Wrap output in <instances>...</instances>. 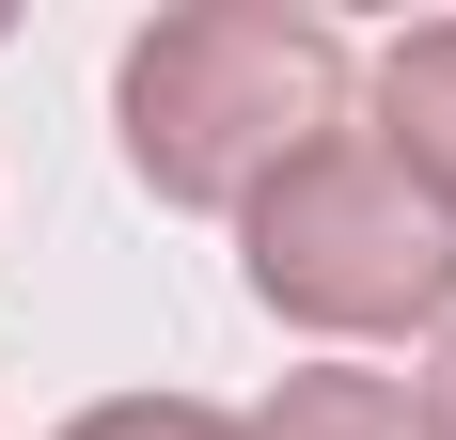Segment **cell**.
Wrapping results in <instances>:
<instances>
[{
    "mask_svg": "<svg viewBox=\"0 0 456 440\" xmlns=\"http://www.w3.org/2000/svg\"><path fill=\"white\" fill-rule=\"evenodd\" d=\"M346 32L299 16V0H189L158 32H126V79H110V126H126V174L158 205H252L283 158H315L346 126Z\"/></svg>",
    "mask_w": 456,
    "mask_h": 440,
    "instance_id": "obj_1",
    "label": "cell"
},
{
    "mask_svg": "<svg viewBox=\"0 0 456 440\" xmlns=\"http://www.w3.org/2000/svg\"><path fill=\"white\" fill-rule=\"evenodd\" d=\"M236 252H252V299L283 330H330V346L425 330V314L456 330V205L394 174L378 126H330L315 158H283L236 205Z\"/></svg>",
    "mask_w": 456,
    "mask_h": 440,
    "instance_id": "obj_2",
    "label": "cell"
},
{
    "mask_svg": "<svg viewBox=\"0 0 456 440\" xmlns=\"http://www.w3.org/2000/svg\"><path fill=\"white\" fill-rule=\"evenodd\" d=\"M378 158L456 205V16H425V32L378 47Z\"/></svg>",
    "mask_w": 456,
    "mask_h": 440,
    "instance_id": "obj_3",
    "label": "cell"
},
{
    "mask_svg": "<svg viewBox=\"0 0 456 440\" xmlns=\"http://www.w3.org/2000/svg\"><path fill=\"white\" fill-rule=\"evenodd\" d=\"M252 440H425L410 378H378V362H299L268 409H252Z\"/></svg>",
    "mask_w": 456,
    "mask_h": 440,
    "instance_id": "obj_4",
    "label": "cell"
},
{
    "mask_svg": "<svg viewBox=\"0 0 456 440\" xmlns=\"http://www.w3.org/2000/svg\"><path fill=\"white\" fill-rule=\"evenodd\" d=\"M63 440H252V425L205 409V394H110V409H79Z\"/></svg>",
    "mask_w": 456,
    "mask_h": 440,
    "instance_id": "obj_5",
    "label": "cell"
},
{
    "mask_svg": "<svg viewBox=\"0 0 456 440\" xmlns=\"http://www.w3.org/2000/svg\"><path fill=\"white\" fill-rule=\"evenodd\" d=\"M410 409H425V440H456V330H441V362H425V394H410Z\"/></svg>",
    "mask_w": 456,
    "mask_h": 440,
    "instance_id": "obj_6",
    "label": "cell"
}]
</instances>
